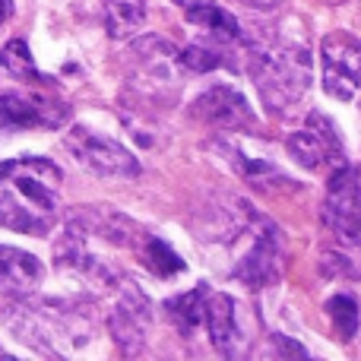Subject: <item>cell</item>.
Instances as JSON below:
<instances>
[{
	"mask_svg": "<svg viewBox=\"0 0 361 361\" xmlns=\"http://www.w3.org/2000/svg\"><path fill=\"white\" fill-rule=\"evenodd\" d=\"M63 175L51 159L0 162V225L23 235H48L57 222Z\"/></svg>",
	"mask_w": 361,
	"mask_h": 361,
	"instance_id": "cell-1",
	"label": "cell"
},
{
	"mask_svg": "<svg viewBox=\"0 0 361 361\" xmlns=\"http://www.w3.org/2000/svg\"><path fill=\"white\" fill-rule=\"evenodd\" d=\"M247 70L267 111L282 114L298 105L311 89L314 61L307 44L273 32L257 42H247Z\"/></svg>",
	"mask_w": 361,
	"mask_h": 361,
	"instance_id": "cell-2",
	"label": "cell"
},
{
	"mask_svg": "<svg viewBox=\"0 0 361 361\" xmlns=\"http://www.w3.org/2000/svg\"><path fill=\"white\" fill-rule=\"evenodd\" d=\"M10 326L19 339L32 343L42 355H61V345H82L92 336V324L82 305L70 301H25L10 314Z\"/></svg>",
	"mask_w": 361,
	"mask_h": 361,
	"instance_id": "cell-3",
	"label": "cell"
},
{
	"mask_svg": "<svg viewBox=\"0 0 361 361\" xmlns=\"http://www.w3.org/2000/svg\"><path fill=\"white\" fill-rule=\"evenodd\" d=\"M67 152L82 165L86 171L99 178H137L140 175V162L124 143L105 137V133L92 130V127L73 124L67 130Z\"/></svg>",
	"mask_w": 361,
	"mask_h": 361,
	"instance_id": "cell-4",
	"label": "cell"
},
{
	"mask_svg": "<svg viewBox=\"0 0 361 361\" xmlns=\"http://www.w3.org/2000/svg\"><path fill=\"white\" fill-rule=\"evenodd\" d=\"M324 225L339 247L361 250V184L349 165H339L324 200Z\"/></svg>",
	"mask_w": 361,
	"mask_h": 361,
	"instance_id": "cell-5",
	"label": "cell"
},
{
	"mask_svg": "<svg viewBox=\"0 0 361 361\" xmlns=\"http://www.w3.org/2000/svg\"><path fill=\"white\" fill-rule=\"evenodd\" d=\"M324 89L339 102H352L361 89V42L352 32H330L320 42Z\"/></svg>",
	"mask_w": 361,
	"mask_h": 361,
	"instance_id": "cell-6",
	"label": "cell"
},
{
	"mask_svg": "<svg viewBox=\"0 0 361 361\" xmlns=\"http://www.w3.org/2000/svg\"><path fill=\"white\" fill-rule=\"evenodd\" d=\"M286 267V250H282V235L273 222L257 219L254 222V241L244 250V257L235 263V276L247 286H273Z\"/></svg>",
	"mask_w": 361,
	"mask_h": 361,
	"instance_id": "cell-7",
	"label": "cell"
},
{
	"mask_svg": "<svg viewBox=\"0 0 361 361\" xmlns=\"http://www.w3.org/2000/svg\"><path fill=\"white\" fill-rule=\"evenodd\" d=\"M70 108L51 92H4L0 95V127L6 130H35V127H63Z\"/></svg>",
	"mask_w": 361,
	"mask_h": 361,
	"instance_id": "cell-8",
	"label": "cell"
},
{
	"mask_svg": "<svg viewBox=\"0 0 361 361\" xmlns=\"http://www.w3.org/2000/svg\"><path fill=\"white\" fill-rule=\"evenodd\" d=\"M149 326H152V307L146 301V295L133 282H121V295L111 307V317H108V330H111L114 343L127 355H133V352H140L146 345Z\"/></svg>",
	"mask_w": 361,
	"mask_h": 361,
	"instance_id": "cell-9",
	"label": "cell"
},
{
	"mask_svg": "<svg viewBox=\"0 0 361 361\" xmlns=\"http://www.w3.org/2000/svg\"><path fill=\"white\" fill-rule=\"evenodd\" d=\"M339 149H343V146H339L336 127L320 111L307 114L305 127L288 133V140H286V152L292 156V162L307 171L320 169V165H326V162H339Z\"/></svg>",
	"mask_w": 361,
	"mask_h": 361,
	"instance_id": "cell-10",
	"label": "cell"
},
{
	"mask_svg": "<svg viewBox=\"0 0 361 361\" xmlns=\"http://www.w3.org/2000/svg\"><path fill=\"white\" fill-rule=\"evenodd\" d=\"M190 114L203 124L219 127V130H254L257 127V118L250 111L247 99L235 86H225V82L200 92L197 102L190 105Z\"/></svg>",
	"mask_w": 361,
	"mask_h": 361,
	"instance_id": "cell-11",
	"label": "cell"
},
{
	"mask_svg": "<svg viewBox=\"0 0 361 361\" xmlns=\"http://www.w3.org/2000/svg\"><path fill=\"white\" fill-rule=\"evenodd\" d=\"M203 324L209 330V343L219 355H241V345H244V336H241V326H238V305L231 295L225 292H216L206 298V314H203Z\"/></svg>",
	"mask_w": 361,
	"mask_h": 361,
	"instance_id": "cell-12",
	"label": "cell"
},
{
	"mask_svg": "<svg viewBox=\"0 0 361 361\" xmlns=\"http://www.w3.org/2000/svg\"><path fill=\"white\" fill-rule=\"evenodd\" d=\"M38 282H42V260L32 257L29 250L0 244V295L23 301L35 292Z\"/></svg>",
	"mask_w": 361,
	"mask_h": 361,
	"instance_id": "cell-13",
	"label": "cell"
},
{
	"mask_svg": "<svg viewBox=\"0 0 361 361\" xmlns=\"http://www.w3.org/2000/svg\"><path fill=\"white\" fill-rule=\"evenodd\" d=\"M187 23L197 25L200 35L209 38V42H219L225 44H238L241 42V25L231 13H225L222 6L209 4V0H200V4H190L187 6Z\"/></svg>",
	"mask_w": 361,
	"mask_h": 361,
	"instance_id": "cell-14",
	"label": "cell"
},
{
	"mask_svg": "<svg viewBox=\"0 0 361 361\" xmlns=\"http://www.w3.org/2000/svg\"><path fill=\"white\" fill-rule=\"evenodd\" d=\"M216 143H219V152H222V156L228 159L231 165H235V171H241V175L247 178L250 184L263 187V190H269V187H286V184H292V180H288L286 175H279V169H276L269 159L247 156L241 146L228 143V140H216Z\"/></svg>",
	"mask_w": 361,
	"mask_h": 361,
	"instance_id": "cell-15",
	"label": "cell"
},
{
	"mask_svg": "<svg viewBox=\"0 0 361 361\" xmlns=\"http://www.w3.org/2000/svg\"><path fill=\"white\" fill-rule=\"evenodd\" d=\"M105 25L114 38H127L146 23V0H102Z\"/></svg>",
	"mask_w": 361,
	"mask_h": 361,
	"instance_id": "cell-16",
	"label": "cell"
},
{
	"mask_svg": "<svg viewBox=\"0 0 361 361\" xmlns=\"http://www.w3.org/2000/svg\"><path fill=\"white\" fill-rule=\"evenodd\" d=\"M206 298H209V295H203V286H200V288H193V292H184V295H178V298L165 301V311H169L171 324H175L184 336H193V330L203 324Z\"/></svg>",
	"mask_w": 361,
	"mask_h": 361,
	"instance_id": "cell-17",
	"label": "cell"
},
{
	"mask_svg": "<svg viewBox=\"0 0 361 361\" xmlns=\"http://www.w3.org/2000/svg\"><path fill=\"white\" fill-rule=\"evenodd\" d=\"M0 70L13 80L23 82H42V73L35 67V57H32V48L25 38H10V42L0 48Z\"/></svg>",
	"mask_w": 361,
	"mask_h": 361,
	"instance_id": "cell-18",
	"label": "cell"
},
{
	"mask_svg": "<svg viewBox=\"0 0 361 361\" xmlns=\"http://www.w3.org/2000/svg\"><path fill=\"white\" fill-rule=\"evenodd\" d=\"M222 61H225V48L219 42L203 38V35L193 38V42L178 54V63L184 70H190V73H209V70H216Z\"/></svg>",
	"mask_w": 361,
	"mask_h": 361,
	"instance_id": "cell-19",
	"label": "cell"
},
{
	"mask_svg": "<svg viewBox=\"0 0 361 361\" xmlns=\"http://www.w3.org/2000/svg\"><path fill=\"white\" fill-rule=\"evenodd\" d=\"M326 314L343 339H352L358 333V301L352 295H333L326 301Z\"/></svg>",
	"mask_w": 361,
	"mask_h": 361,
	"instance_id": "cell-20",
	"label": "cell"
},
{
	"mask_svg": "<svg viewBox=\"0 0 361 361\" xmlns=\"http://www.w3.org/2000/svg\"><path fill=\"white\" fill-rule=\"evenodd\" d=\"M143 260L149 263V269L152 273H159V276H178L180 269H184V260L171 250V244L169 241H159V238H149L146 241V247H143Z\"/></svg>",
	"mask_w": 361,
	"mask_h": 361,
	"instance_id": "cell-21",
	"label": "cell"
},
{
	"mask_svg": "<svg viewBox=\"0 0 361 361\" xmlns=\"http://www.w3.org/2000/svg\"><path fill=\"white\" fill-rule=\"evenodd\" d=\"M324 276H345V279H352V276H355V267H352L343 254L326 250L324 254Z\"/></svg>",
	"mask_w": 361,
	"mask_h": 361,
	"instance_id": "cell-22",
	"label": "cell"
},
{
	"mask_svg": "<svg viewBox=\"0 0 361 361\" xmlns=\"http://www.w3.org/2000/svg\"><path fill=\"white\" fill-rule=\"evenodd\" d=\"M269 343L276 345V352H279L282 358H307V352L301 349L295 339H288V336H279V333H273V336H269Z\"/></svg>",
	"mask_w": 361,
	"mask_h": 361,
	"instance_id": "cell-23",
	"label": "cell"
},
{
	"mask_svg": "<svg viewBox=\"0 0 361 361\" xmlns=\"http://www.w3.org/2000/svg\"><path fill=\"white\" fill-rule=\"evenodd\" d=\"M13 10H16V6H13V0H0V25H6V23H10Z\"/></svg>",
	"mask_w": 361,
	"mask_h": 361,
	"instance_id": "cell-24",
	"label": "cell"
},
{
	"mask_svg": "<svg viewBox=\"0 0 361 361\" xmlns=\"http://www.w3.org/2000/svg\"><path fill=\"white\" fill-rule=\"evenodd\" d=\"M241 4L254 6V10H269V6H276V4H279V0H241Z\"/></svg>",
	"mask_w": 361,
	"mask_h": 361,
	"instance_id": "cell-25",
	"label": "cell"
},
{
	"mask_svg": "<svg viewBox=\"0 0 361 361\" xmlns=\"http://www.w3.org/2000/svg\"><path fill=\"white\" fill-rule=\"evenodd\" d=\"M13 355H10V352H4V349H0V361H10Z\"/></svg>",
	"mask_w": 361,
	"mask_h": 361,
	"instance_id": "cell-26",
	"label": "cell"
},
{
	"mask_svg": "<svg viewBox=\"0 0 361 361\" xmlns=\"http://www.w3.org/2000/svg\"><path fill=\"white\" fill-rule=\"evenodd\" d=\"M180 4H184V6H190V4H200V0H180Z\"/></svg>",
	"mask_w": 361,
	"mask_h": 361,
	"instance_id": "cell-27",
	"label": "cell"
}]
</instances>
